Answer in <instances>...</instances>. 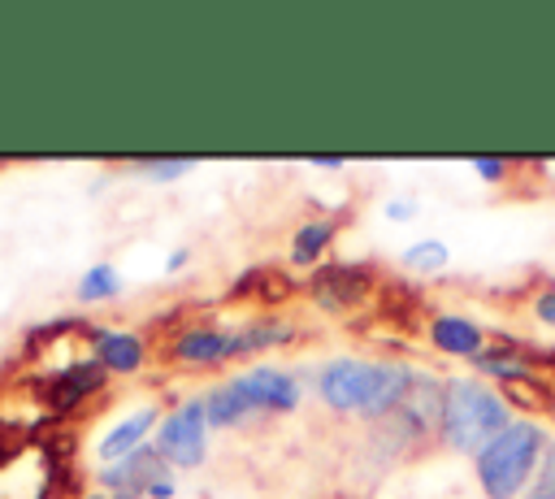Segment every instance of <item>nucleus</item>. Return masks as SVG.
Segmentation results:
<instances>
[{"label": "nucleus", "instance_id": "nucleus-10", "mask_svg": "<svg viewBox=\"0 0 555 499\" xmlns=\"http://www.w3.org/2000/svg\"><path fill=\"white\" fill-rule=\"evenodd\" d=\"M91 338H95L91 351L108 373H139L147 360V343L134 330H91Z\"/></svg>", "mask_w": 555, "mask_h": 499}, {"label": "nucleus", "instance_id": "nucleus-26", "mask_svg": "<svg viewBox=\"0 0 555 499\" xmlns=\"http://www.w3.org/2000/svg\"><path fill=\"white\" fill-rule=\"evenodd\" d=\"M173 490H178V486H173V477H160V482L147 490V499H173Z\"/></svg>", "mask_w": 555, "mask_h": 499}, {"label": "nucleus", "instance_id": "nucleus-25", "mask_svg": "<svg viewBox=\"0 0 555 499\" xmlns=\"http://www.w3.org/2000/svg\"><path fill=\"white\" fill-rule=\"evenodd\" d=\"M386 217L408 221V217H412V200H390V204H386Z\"/></svg>", "mask_w": 555, "mask_h": 499}, {"label": "nucleus", "instance_id": "nucleus-17", "mask_svg": "<svg viewBox=\"0 0 555 499\" xmlns=\"http://www.w3.org/2000/svg\"><path fill=\"white\" fill-rule=\"evenodd\" d=\"M468 364L481 369V373H490V378H499V382H525L529 378V364L516 351H503V347H481Z\"/></svg>", "mask_w": 555, "mask_h": 499}, {"label": "nucleus", "instance_id": "nucleus-22", "mask_svg": "<svg viewBox=\"0 0 555 499\" xmlns=\"http://www.w3.org/2000/svg\"><path fill=\"white\" fill-rule=\"evenodd\" d=\"M468 165H473V174H477V178H486V182L507 178V161H499V156H473Z\"/></svg>", "mask_w": 555, "mask_h": 499}, {"label": "nucleus", "instance_id": "nucleus-15", "mask_svg": "<svg viewBox=\"0 0 555 499\" xmlns=\"http://www.w3.org/2000/svg\"><path fill=\"white\" fill-rule=\"evenodd\" d=\"M286 338H295V325L273 321V317H260V321H251V325H243V330H230V351H234V356H247V351L278 347V343H286Z\"/></svg>", "mask_w": 555, "mask_h": 499}, {"label": "nucleus", "instance_id": "nucleus-12", "mask_svg": "<svg viewBox=\"0 0 555 499\" xmlns=\"http://www.w3.org/2000/svg\"><path fill=\"white\" fill-rule=\"evenodd\" d=\"M104 373H108V369H104L95 356L65 364V369L52 378V391H48L52 408H74V404H82L87 395H95V391L104 386Z\"/></svg>", "mask_w": 555, "mask_h": 499}, {"label": "nucleus", "instance_id": "nucleus-5", "mask_svg": "<svg viewBox=\"0 0 555 499\" xmlns=\"http://www.w3.org/2000/svg\"><path fill=\"white\" fill-rule=\"evenodd\" d=\"M160 477H169V464H165V456H160L156 447H147V443H143L139 451L113 460V464H100V482L113 490L108 499H147V490H152Z\"/></svg>", "mask_w": 555, "mask_h": 499}, {"label": "nucleus", "instance_id": "nucleus-21", "mask_svg": "<svg viewBox=\"0 0 555 499\" xmlns=\"http://www.w3.org/2000/svg\"><path fill=\"white\" fill-rule=\"evenodd\" d=\"M525 499H555V438L546 443V451H542V460H538V473H533Z\"/></svg>", "mask_w": 555, "mask_h": 499}, {"label": "nucleus", "instance_id": "nucleus-6", "mask_svg": "<svg viewBox=\"0 0 555 499\" xmlns=\"http://www.w3.org/2000/svg\"><path fill=\"white\" fill-rule=\"evenodd\" d=\"M230 382L251 412H295V404H299V382L273 364H251L247 373H238Z\"/></svg>", "mask_w": 555, "mask_h": 499}, {"label": "nucleus", "instance_id": "nucleus-23", "mask_svg": "<svg viewBox=\"0 0 555 499\" xmlns=\"http://www.w3.org/2000/svg\"><path fill=\"white\" fill-rule=\"evenodd\" d=\"M533 317H538L542 325H551V330H555V286H551V291H542V295L533 299Z\"/></svg>", "mask_w": 555, "mask_h": 499}, {"label": "nucleus", "instance_id": "nucleus-28", "mask_svg": "<svg viewBox=\"0 0 555 499\" xmlns=\"http://www.w3.org/2000/svg\"><path fill=\"white\" fill-rule=\"evenodd\" d=\"M87 499H108V495H87Z\"/></svg>", "mask_w": 555, "mask_h": 499}, {"label": "nucleus", "instance_id": "nucleus-27", "mask_svg": "<svg viewBox=\"0 0 555 499\" xmlns=\"http://www.w3.org/2000/svg\"><path fill=\"white\" fill-rule=\"evenodd\" d=\"M186 260H191V252H186V247H178V252H169V260H165V265H169V269H182Z\"/></svg>", "mask_w": 555, "mask_h": 499}, {"label": "nucleus", "instance_id": "nucleus-11", "mask_svg": "<svg viewBox=\"0 0 555 499\" xmlns=\"http://www.w3.org/2000/svg\"><path fill=\"white\" fill-rule=\"evenodd\" d=\"M230 330H217V325H195L186 334L173 338V360L178 364H191V369H204V364H221L230 360Z\"/></svg>", "mask_w": 555, "mask_h": 499}, {"label": "nucleus", "instance_id": "nucleus-1", "mask_svg": "<svg viewBox=\"0 0 555 499\" xmlns=\"http://www.w3.org/2000/svg\"><path fill=\"white\" fill-rule=\"evenodd\" d=\"M416 369L403 360H356V356H334L321 378L317 391L334 412H360L369 421L390 417L403 395L412 391Z\"/></svg>", "mask_w": 555, "mask_h": 499}, {"label": "nucleus", "instance_id": "nucleus-24", "mask_svg": "<svg viewBox=\"0 0 555 499\" xmlns=\"http://www.w3.org/2000/svg\"><path fill=\"white\" fill-rule=\"evenodd\" d=\"M308 165L321 169V174H338V169L347 165V156H308Z\"/></svg>", "mask_w": 555, "mask_h": 499}, {"label": "nucleus", "instance_id": "nucleus-4", "mask_svg": "<svg viewBox=\"0 0 555 499\" xmlns=\"http://www.w3.org/2000/svg\"><path fill=\"white\" fill-rule=\"evenodd\" d=\"M156 451L165 456V464L173 469H195L208 456V417H204V399H182L165 421H160V438Z\"/></svg>", "mask_w": 555, "mask_h": 499}, {"label": "nucleus", "instance_id": "nucleus-13", "mask_svg": "<svg viewBox=\"0 0 555 499\" xmlns=\"http://www.w3.org/2000/svg\"><path fill=\"white\" fill-rule=\"evenodd\" d=\"M152 421H160V412H156V408H139V412H130L126 421H117V425L95 443L100 464H113V460H121V456L139 451V447H143V438H147V430H152Z\"/></svg>", "mask_w": 555, "mask_h": 499}, {"label": "nucleus", "instance_id": "nucleus-20", "mask_svg": "<svg viewBox=\"0 0 555 499\" xmlns=\"http://www.w3.org/2000/svg\"><path fill=\"white\" fill-rule=\"evenodd\" d=\"M130 169L143 178H156V182H173L195 169V156H152V161H134Z\"/></svg>", "mask_w": 555, "mask_h": 499}, {"label": "nucleus", "instance_id": "nucleus-14", "mask_svg": "<svg viewBox=\"0 0 555 499\" xmlns=\"http://www.w3.org/2000/svg\"><path fill=\"white\" fill-rule=\"evenodd\" d=\"M338 239V221L334 217H317V221H304L295 234H291V265H317L330 243Z\"/></svg>", "mask_w": 555, "mask_h": 499}, {"label": "nucleus", "instance_id": "nucleus-9", "mask_svg": "<svg viewBox=\"0 0 555 499\" xmlns=\"http://www.w3.org/2000/svg\"><path fill=\"white\" fill-rule=\"evenodd\" d=\"M429 343L455 360H473L486 347V330L464 312H438L429 321Z\"/></svg>", "mask_w": 555, "mask_h": 499}, {"label": "nucleus", "instance_id": "nucleus-7", "mask_svg": "<svg viewBox=\"0 0 555 499\" xmlns=\"http://www.w3.org/2000/svg\"><path fill=\"white\" fill-rule=\"evenodd\" d=\"M442 408H447V382L429 378V373H416L412 391L403 395V404L390 412L395 430H403L408 438H421L429 430H442Z\"/></svg>", "mask_w": 555, "mask_h": 499}, {"label": "nucleus", "instance_id": "nucleus-16", "mask_svg": "<svg viewBox=\"0 0 555 499\" xmlns=\"http://www.w3.org/2000/svg\"><path fill=\"white\" fill-rule=\"evenodd\" d=\"M204 399V417H208V430H225V425H238V421H247L251 417V408L243 404V395L234 391V382L225 378V382H217L208 395H199Z\"/></svg>", "mask_w": 555, "mask_h": 499}, {"label": "nucleus", "instance_id": "nucleus-19", "mask_svg": "<svg viewBox=\"0 0 555 499\" xmlns=\"http://www.w3.org/2000/svg\"><path fill=\"white\" fill-rule=\"evenodd\" d=\"M399 260H403V269H412V273H438V269L451 260V252H447L442 239H421V243L403 247Z\"/></svg>", "mask_w": 555, "mask_h": 499}, {"label": "nucleus", "instance_id": "nucleus-3", "mask_svg": "<svg viewBox=\"0 0 555 499\" xmlns=\"http://www.w3.org/2000/svg\"><path fill=\"white\" fill-rule=\"evenodd\" d=\"M546 443L551 438L538 421H512L499 438H490L477 451V482L486 499H516L520 490H529Z\"/></svg>", "mask_w": 555, "mask_h": 499}, {"label": "nucleus", "instance_id": "nucleus-8", "mask_svg": "<svg viewBox=\"0 0 555 499\" xmlns=\"http://www.w3.org/2000/svg\"><path fill=\"white\" fill-rule=\"evenodd\" d=\"M369 278H373L369 265H330V269H317L308 286H312L317 308H325V312H347L351 304L364 299Z\"/></svg>", "mask_w": 555, "mask_h": 499}, {"label": "nucleus", "instance_id": "nucleus-2", "mask_svg": "<svg viewBox=\"0 0 555 499\" xmlns=\"http://www.w3.org/2000/svg\"><path fill=\"white\" fill-rule=\"evenodd\" d=\"M512 408L507 399L477 382V378H455L447 382V408H442V443L460 456H477L490 438H499L507 425H512Z\"/></svg>", "mask_w": 555, "mask_h": 499}, {"label": "nucleus", "instance_id": "nucleus-18", "mask_svg": "<svg viewBox=\"0 0 555 499\" xmlns=\"http://www.w3.org/2000/svg\"><path fill=\"white\" fill-rule=\"evenodd\" d=\"M121 295V273L113 265H91L82 278H78V299L82 304H104V299H117Z\"/></svg>", "mask_w": 555, "mask_h": 499}]
</instances>
